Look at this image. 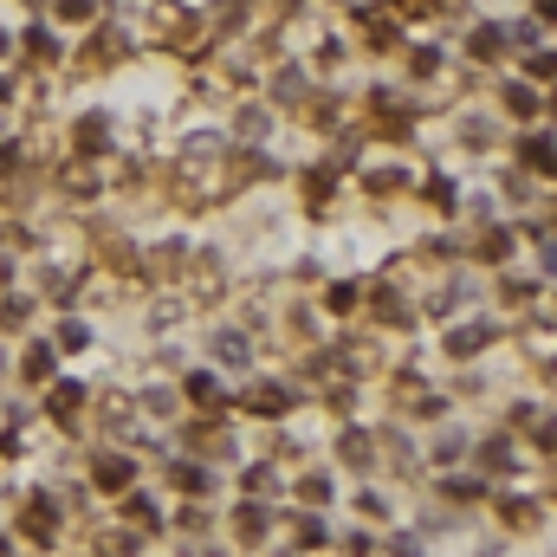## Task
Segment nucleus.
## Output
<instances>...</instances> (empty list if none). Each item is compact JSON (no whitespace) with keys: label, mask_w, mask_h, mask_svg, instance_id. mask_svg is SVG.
Listing matches in <instances>:
<instances>
[{"label":"nucleus","mask_w":557,"mask_h":557,"mask_svg":"<svg viewBox=\"0 0 557 557\" xmlns=\"http://www.w3.org/2000/svg\"><path fill=\"white\" fill-rule=\"evenodd\" d=\"M253 409H260V415H279V409H285V389H260V396H253Z\"/></svg>","instance_id":"nucleus-1"},{"label":"nucleus","mask_w":557,"mask_h":557,"mask_svg":"<svg viewBox=\"0 0 557 557\" xmlns=\"http://www.w3.org/2000/svg\"><path fill=\"white\" fill-rule=\"evenodd\" d=\"M525 162H532V169H551V149H545V137H532V143H525Z\"/></svg>","instance_id":"nucleus-2"},{"label":"nucleus","mask_w":557,"mask_h":557,"mask_svg":"<svg viewBox=\"0 0 557 557\" xmlns=\"http://www.w3.org/2000/svg\"><path fill=\"white\" fill-rule=\"evenodd\" d=\"M52 409H59V415H65V409H78V383H65V389H52Z\"/></svg>","instance_id":"nucleus-3"},{"label":"nucleus","mask_w":557,"mask_h":557,"mask_svg":"<svg viewBox=\"0 0 557 557\" xmlns=\"http://www.w3.org/2000/svg\"><path fill=\"white\" fill-rule=\"evenodd\" d=\"M473 52H499V26H480V33H473Z\"/></svg>","instance_id":"nucleus-4"},{"label":"nucleus","mask_w":557,"mask_h":557,"mask_svg":"<svg viewBox=\"0 0 557 557\" xmlns=\"http://www.w3.org/2000/svg\"><path fill=\"white\" fill-rule=\"evenodd\" d=\"M0 52H7V39H0Z\"/></svg>","instance_id":"nucleus-5"}]
</instances>
